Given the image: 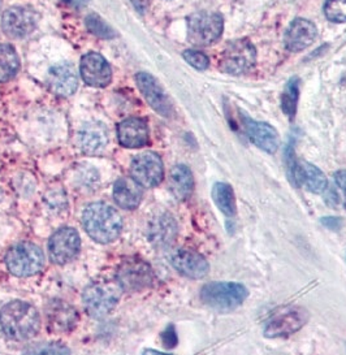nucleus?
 Wrapping results in <instances>:
<instances>
[{"mask_svg":"<svg viewBox=\"0 0 346 355\" xmlns=\"http://www.w3.org/2000/svg\"><path fill=\"white\" fill-rule=\"evenodd\" d=\"M0 325L11 340L25 341L38 334L41 328V316L32 304L13 301L1 309Z\"/></svg>","mask_w":346,"mask_h":355,"instance_id":"f257e3e1","label":"nucleus"},{"mask_svg":"<svg viewBox=\"0 0 346 355\" xmlns=\"http://www.w3.org/2000/svg\"><path fill=\"white\" fill-rule=\"evenodd\" d=\"M83 224L86 233L99 243L115 241L124 228L121 215L114 207L102 202L92 203L85 209Z\"/></svg>","mask_w":346,"mask_h":355,"instance_id":"f03ea898","label":"nucleus"},{"mask_svg":"<svg viewBox=\"0 0 346 355\" xmlns=\"http://www.w3.org/2000/svg\"><path fill=\"white\" fill-rule=\"evenodd\" d=\"M248 295V289L239 282H210L202 288L200 301L219 313H230L240 307Z\"/></svg>","mask_w":346,"mask_h":355,"instance_id":"7ed1b4c3","label":"nucleus"},{"mask_svg":"<svg viewBox=\"0 0 346 355\" xmlns=\"http://www.w3.org/2000/svg\"><path fill=\"white\" fill-rule=\"evenodd\" d=\"M6 264L12 275L17 277H29L42 271L44 255L37 245L20 242L7 251Z\"/></svg>","mask_w":346,"mask_h":355,"instance_id":"20e7f679","label":"nucleus"},{"mask_svg":"<svg viewBox=\"0 0 346 355\" xmlns=\"http://www.w3.org/2000/svg\"><path fill=\"white\" fill-rule=\"evenodd\" d=\"M121 288L114 282H93L83 293L85 310L93 318H103L115 309L120 300Z\"/></svg>","mask_w":346,"mask_h":355,"instance_id":"39448f33","label":"nucleus"},{"mask_svg":"<svg viewBox=\"0 0 346 355\" xmlns=\"http://www.w3.org/2000/svg\"><path fill=\"white\" fill-rule=\"evenodd\" d=\"M309 322V311L301 306H288L276 311L264 325L267 338H279L298 332Z\"/></svg>","mask_w":346,"mask_h":355,"instance_id":"423d86ee","label":"nucleus"},{"mask_svg":"<svg viewBox=\"0 0 346 355\" xmlns=\"http://www.w3.org/2000/svg\"><path fill=\"white\" fill-rule=\"evenodd\" d=\"M257 60L255 47L248 40L231 42L223 51L219 68L224 73L240 76L250 71Z\"/></svg>","mask_w":346,"mask_h":355,"instance_id":"0eeeda50","label":"nucleus"},{"mask_svg":"<svg viewBox=\"0 0 346 355\" xmlns=\"http://www.w3.org/2000/svg\"><path fill=\"white\" fill-rule=\"evenodd\" d=\"M116 279L124 292H141L153 285L154 272L146 261L130 258L120 264Z\"/></svg>","mask_w":346,"mask_h":355,"instance_id":"6e6552de","label":"nucleus"},{"mask_svg":"<svg viewBox=\"0 0 346 355\" xmlns=\"http://www.w3.org/2000/svg\"><path fill=\"white\" fill-rule=\"evenodd\" d=\"M223 19L219 13L198 12L188 19V40L194 46H209L219 40Z\"/></svg>","mask_w":346,"mask_h":355,"instance_id":"1a4fd4ad","label":"nucleus"},{"mask_svg":"<svg viewBox=\"0 0 346 355\" xmlns=\"http://www.w3.org/2000/svg\"><path fill=\"white\" fill-rule=\"evenodd\" d=\"M130 173L142 188H155L164 178L162 157L151 151L137 155L132 160Z\"/></svg>","mask_w":346,"mask_h":355,"instance_id":"9d476101","label":"nucleus"},{"mask_svg":"<svg viewBox=\"0 0 346 355\" xmlns=\"http://www.w3.org/2000/svg\"><path fill=\"white\" fill-rule=\"evenodd\" d=\"M38 13L31 7H12L4 12L1 26L8 37L24 38L34 32L38 25Z\"/></svg>","mask_w":346,"mask_h":355,"instance_id":"9b49d317","label":"nucleus"},{"mask_svg":"<svg viewBox=\"0 0 346 355\" xmlns=\"http://www.w3.org/2000/svg\"><path fill=\"white\" fill-rule=\"evenodd\" d=\"M81 249V239L73 228L56 230L49 242L50 258L56 264H65L73 261Z\"/></svg>","mask_w":346,"mask_h":355,"instance_id":"f8f14e48","label":"nucleus"},{"mask_svg":"<svg viewBox=\"0 0 346 355\" xmlns=\"http://www.w3.org/2000/svg\"><path fill=\"white\" fill-rule=\"evenodd\" d=\"M137 85L146 99L147 103L155 110L157 114L163 117H171L173 115V107L171 101L168 99L167 94L157 84V80L148 73H138L136 77Z\"/></svg>","mask_w":346,"mask_h":355,"instance_id":"ddd939ff","label":"nucleus"},{"mask_svg":"<svg viewBox=\"0 0 346 355\" xmlns=\"http://www.w3.org/2000/svg\"><path fill=\"white\" fill-rule=\"evenodd\" d=\"M81 76L93 87H105L112 80V71L102 55L89 53L81 59Z\"/></svg>","mask_w":346,"mask_h":355,"instance_id":"4468645a","label":"nucleus"},{"mask_svg":"<svg viewBox=\"0 0 346 355\" xmlns=\"http://www.w3.org/2000/svg\"><path fill=\"white\" fill-rule=\"evenodd\" d=\"M171 263L176 271L189 279H203L210 270L207 261L196 251L178 250L172 254Z\"/></svg>","mask_w":346,"mask_h":355,"instance_id":"2eb2a0df","label":"nucleus"},{"mask_svg":"<svg viewBox=\"0 0 346 355\" xmlns=\"http://www.w3.org/2000/svg\"><path fill=\"white\" fill-rule=\"evenodd\" d=\"M47 85L58 96H71L78 87V78L69 64H56L49 71Z\"/></svg>","mask_w":346,"mask_h":355,"instance_id":"dca6fc26","label":"nucleus"},{"mask_svg":"<svg viewBox=\"0 0 346 355\" xmlns=\"http://www.w3.org/2000/svg\"><path fill=\"white\" fill-rule=\"evenodd\" d=\"M246 135L250 138L255 146L259 147L268 154H275L280 145V138L276 129L267 123L254 121L250 119H245L243 121Z\"/></svg>","mask_w":346,"mask_h":355,"instance_id":"f3484780","label":"nucleus"},{"mask_svg":"<svg viewBox=\"0 0 346 355\" xmlns=\"http://www.w3.org/2000/svg\"><path fill=\"white\" fill-rule=\"evenodd\" d=\"M46 313L49 325L55 332H69L78 322V313L74 307L60 300H55L49 303Z\"/></svg>","mask_w":346,"mask_h":355,"instance_id":"a211bd4d","label":"nucleus"},{"mask_svg":"<svg viewBox=\"0 0 346 355\" xmlns=\"http://www.w3.org/2000/svg\"><path fill=\"white\" fill-rule=\"evenodd\" d=\"M117 137L121 146L138 148L148 144V128L146 121L139 117L126 119L117 126Z\"/></svg>","mask_w":346,"mask_h":355,"instance_id":"6ab92c4d","label":"nucleus"},{"mask_svg":"<svg viewBox=\"0 0 346 355\" xmlns=\"http://www.w3.org/2000/svg\"><path fill=\"white\" fill-rule=\"evenodd\" d=\"M292 178L297 185H301L314 194H322L327 190L328 181L323 171L307 162L295 163Z\"/></svg>","mask_w":346,"mask_h":355,"instance_id":"aec40b11","label":"nucleus"},{"mask_svg":"<svg viewBox=\"0 0 346 355\" xmlns=\"http://www.w3.org/2000/svg\"><path fill=\"white\" fill-rule=\"evenodd\" d=\"M315 37L316 28L314 24L304 19H298L291 24L289 29L285 33L284 43L289 51L298 53L314 42Z\"/></svg>","mask_w":346,"mask_h":355,"instance_id":"412c9836","label":"nucleus"},{"mask_svg":"<svg viewBox=\"0 0 346 355\" xmlns=\"http://www.w3.org/2000/svg\"><path fill=\"white\" fill-rule=\"evenodd\" d=\"M78 144L81 150L86 154L94 155L102 153L108 144L107 128L98 121L86 123L80 129Z\"/></svg>","mask_w":346,"mask_h":355,"instance_id":"4be33fe9","label":"nucleus"},{"mask_svg":"<svg viewBox=\"0 0 346 355\" xmlns=\"http://www.w3.org/2000/svg\"><path fill=\"white\" fill-rule=\"evenodd\" d=\"M112 196L119 207L135 209L141 205L144 190L135 178H119L114 185Z\"/></svg>","mask_w":346,"mask_h":355,"instance_id":"5701e85b","label":"nucleus"},{"mask_svg":"<svg viewBox=\"0 0 346 355\" xmlns=\"http://www.w3.org/2000/svg\"><path fill=\"white\" fill-rule=\"evenodd\" d=\"M178 236V224L171 215H159L148 227V240L157 248L172 245Z\"/></svg>","mask_w":346,"mask_h":355,"instance_id":"b1692460","label":"nucleus"},{"mask_svg":"<svg viewBox=\"0 0 346 355\" xmlns=\"http://www.w3.org/2000/svg\"><path fill=\"white\" fill-rule=\"evenodd\" d=\"M169 188L172 194L179 200H187L194 189V178L187 166H176L172 168L169 175Z\"/></svg>","mask_w":346,"mask_h":355,"instance_id":"393cba45","label":"nucleus"},{"mask_svg":"<svg viewBox=\"0 0 346 355\" xmlns=\"http://www.w3.org/2000/svg\"><path fill=\"white\" fill-rule=\"evenodd\" d=\"M20 69V58L10 44H0V83L10 81Z\"/></svg>","mask_w":346,"mask_h":355,"instance_id":"a878e982","label":"nucleus"},{"mask_svg":"<svg viewBox=\"0 0 346 355\" xmlns=\"http://www.w3.org/2000/svg\"><path fill=\"white\" fill-rule=\"evenodd\" d=\"M212 199L224 215L233 216L236 214V199L231 185L225 182H216L212 188Z\"/></svg>","mask_w":346,"mask_h":355,"instance_id":"bb28decb","label":"nucleus"},{"mask_svg":"<svg viewBox=\"0 0 346 355\" xmlns=\"http://www.w3.org/2000/svg\"><path fill=\"white\" fill-rule=\"evenodd\" d=\"M300 96V80L293 77L289 80V83L285 86L283 98H282V108L285 115L289 119H293L297 111V103Z\"/></svg>","mask_w":346,"mask_h":355,"instance_id":"cd10ccee","label":"nucleus"},{"mask_svg":"<svg viewBox=\"0 0 346 355\" xmlns=\"http://www.w3.org/2000/svg\"><path fill=\"white\" fill-rule=\"evenodd\" d=\"M85 24H86L87 31L93 33L94 35L99 37V38L110 40V38H114V35H115L114 29L105 20H102L98 15H95V13L89 15L86 17V20H85Z\"/></svg>","mask_w":346,"mask_h":355,"instance_id":"c85d7f7f","label":"nucleus"},{"mask_svg":"<svg viewBox=\"0 0 346 355\" xmlns=\"http://www.w3.org/2000/svg\"><path fill=\"white\" fill-rule=\"evenodd\" d=\"M325 13L329 21L346 22V0H327Z\"/></svg>","mask_w":346,"mask_h":355,"instance_id":"c756f323","label":"nucleus"},{"mask_svg":"<svg viewBox=\"0 0 346 355\" xmlns=\"http://www.w3.org/2000/svg\"><path fill=\"white\" fill-rule=\"evenodd\" d=\"M184 59L188 62V63L198 69V71H205L209 68V64L210 60L209 58L205 55V53H200V51H194V50H188L184 53Z\"/></svg>","mask_w":346,"mask_h":355,"instance_id":"7c9ffc66","label":"nucleus"},{"mask_svg":"<svg viewBox=\"0 0 346 355\" xmlns=\"http://www.w3.org/2000/svg\"><path fill=\"white\" fill-rule=\"evenodd\" d=\"M162 341H163V345L168 347V349L175 347L178 345V334H176L173 325H169L167 329L163 332V334H162Z\"/></svg>","mask_w":346,"mask_h":355,"instance_id":"2f4dec72","label":"nucleus"},{"mask_svg":"<svg viewBox=\"0 0 346 355\" xmlns=\"http://www.w3.org/2000/svg\"><path fill=\"white\" fill-rule=\"evenodd\" d=\"M335 181L338 185V188L343 190L344 193V199H345V209H346V171H338L335 173Z\"/></svg>","mask_w":346,"mask_h":355,"instance_id":"473e14b6","label":"nucleus"},{"mask_svg":"<svg viewBox=\"0 0 346 355\" xmlns=\"http://www.w3.org/2000/svg\"><path fill=\"white\" fill-rule=\"evenodd\" d=\"M322 223L327 228L332 230H338L341 227V219H336V218H325L322 219Z\"/></svg>","mask_w":346,"mask_h":355,"instance_id":"72a5a7b5","label":"nucleus"},{"mask_svg":"<svg viewBox=\"0 0 346 355\" xmlns=\"http://www.w3.org/2000/svg\"><path fill=\"white\" fill-rule=\"evenodd\" d=\"M132 4L135 6L137 11L139 13H145L147 10V0H130Z\"/></svg>","mask_w":346,"mask_h":355,"instance_id":"f704fd0d","label":"nucleus"}]
</instances>
